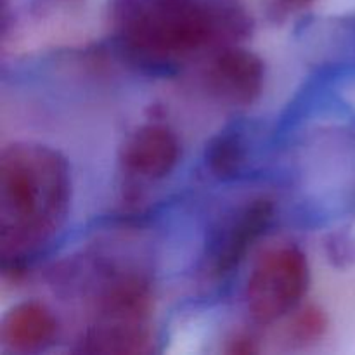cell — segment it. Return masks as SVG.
<instances>
[{
    "instance_id": "9c48e42d",
    "label": "cell",
    "mask_w": 355,
    "mask_h": 355,
    "mask_svg": "<svg viewBox=\"0 0 355 355\" xmlns=\"http://www.w3.org/2000/svg\"><path fill=\"white\" fill-rule=\"evenodd\" d=\"M243 163H245V149L238 135L220 134L208 144L207 165L220 179H229L239 173Z\"/></svg>"
},
{
    "instance_id": "7c38bea8",
    "label": "cell",
    "mask_w": 355,
    "mask_h": 355,
    "mask_svg": "<svg viewBox=\"0 0 355 355\" xmlns=\"http://www.w3.org/2000/svg\"><path fill=\"white\" fill-rule=\"evenodd\" d=\"M283 3H286L288 7H304L307 3H311L312 0H281Z\"/></svg>"
},
{
    "instance_id": "8992f818",
    "label": "cell",
    "mask_w": 355,
    "mask_h": 355,
    "mask_svg": "<svg viewBox=\"0 0 355 355\" xmlns=\"http://www.w3.org/2000/svg\"><path fill=\"white\" fill-rule=\"evenodd\" d=\"M180 144L177 135L163 125H144L121 148V163L128 172L144 179H163L177 166Z\"/></svg>"
},
{
    "instance_id": "8fae6325",
    "label": "cell",
    "mask_w": 355,
    "mask_h": 355,
    "mask_svg": "<svg viewBox=\"0 0 355 355\" xmlns=\"http://www.w3.org/2000/svg\"><path fill=\"white\" fill-rule=\"evenodd\" d=\"M229 352L231 354H253L257 352L255 345H253V342L250 338H245V336H239V338H236L234 342H232V347L229 349Z\"/></svg>"
},
{
    "instance_id": "5b68a950",
    "label": "cell",
    "mask_w": 355,
    "mask_h": 355,
    "mask_svg": "<svg viewBox=\"0 0 355 355\" xmlns=\"http://www.w3.org/2000/svg\"><path fill=\"white\" fill-rule=\"evenodd\" d=\"M266 80V64L262 59L246 49H224L211 61L208 82L211 90L227 103L248 106L262 94Z\"/></svg>"
},
{
    "instance_id": "ba28073f",
    "label": "cell",
    "mask_w": 355,
    "mask_h": 355,
    "mask_svg": "<svg viewBox=\"0 0 355 355\" xmlns=\"http://www.w3.org/2000/svg\"><path fill=\"white\" fill-rule=\"evenodd\" d=\"M58 321L40 302H23L6 314L0 340L14 352H35L54 340Z\"/></svg>"
},
{
    "instance_id": "3957f363",
    "label": "cell",
    "mask_w": 355,
    "mask_h": 355,
    "mask_svg": "<svg viewBox=\"0 0 355 355\" xmlns=\"http://www.w3.org/2000/svg\"><path fill=\"white\" fill-rule=\"evenodd\" d=\"M151 293L139 277H123L111 284L101 304V315L83 342L85 352L141 354L148 352Z\"/></svg>"
},
{
    "instance_id": "277c9868",
    "label": "cell",
    "mask_w": 355,
    "mask_h": 355,
    "mask_svg": "<svg viewBox=\"0 0 355 355\" xmlns=\"http://www.w3.org/2000/svg\"><path fill=\"white\" fill-rule=\"evenodd\" d=\"M311 284L307 257L297 246L269 250L246 283V307L259 324H270L293 312Z\"/></svg>"
},
{
    "instance_id": "6da1fadb",
    "label": "cell",
    "mask_w": 355,
    "mask_h": 355,
    "mask_svg": "<svg viewBox=\"0 0 355 355\" xmlns=\"http://www.w3.org/2000/svg\"><path fill=\"white\" fill-rule=\"evenodd\" d=\"M71 200L69 165L54 149L16 142L0 159V243L6 263L23 262L59 231Z\"/></svg>"
},
{
    "instance_id": "52a82bcc",
    "label": "cell",
    "mask_w": 355,
    "mask_h": 355,
    "mask_svg": "<svg viewBox=\"0 0 355 355\" xmlns=\"http://www.w3.org/2000/svg\"><path fill=\"white\" fill-rule=\"evenodd\" d=\"M272 215L274 203L266 198L250 201L236 214V217L225 225L224 232L215 243L211 269L217 276H224L238 266L250 246L270 224Z\"/></svg>"
},
{
    "instance_id": "30bf717a",
    "label": "cell",
    "mask_w": 355,
    "mask_h": 355,
    "mask_svg": "<svg viewBox=\"0 0 355 355\" xmlns=\"http://www.w3.org/2000/svg\"><path fill=\"white\" fill-rule=\"evenodd\" d=\"M328 329V318L324 312L315 305L305 307L291 322L290 340L298 345L318 342Z\"/></svg>"
},
{
    "instance_id": "7a4b0ae2",
    "label": "cell",
    "mask_w": 355,
    "mask_h": 355,
    "mask_svg": "<svg viewBox=\"0 0 355 355\" xmlns=\"http://www.w3.org/2000/svg\"><path fill=\"white\" fill-rule=\"evenodd\" d=\"M121 38L132 52L170 61L200 51L218 31V16L201 0H127Z\"/></svg>"
}]
</instances>
